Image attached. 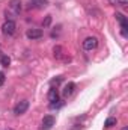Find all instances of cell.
<instances>
[{"label": "cell", "instance_id": "6da1fadb", "mask_svg": "<svg viewBox=\"0 0 128 130\" xmlns=\"http://www.w3.org/2000/svg\"><path fill=\"white\" fill-rule=\"evenodd\" d=\"M21 12V2L20 0H11L9 2V11H6V18L14 20Z\"/></svg>", "mask_w": 128, "mask_h": 130}, {"label": "cell", "instance_id": "7a4b0ae2", "mask_svg": "<svg viewBox=\"0 0 128 130\" xmlns=\"http://www.w3.org/2000/svg\"><path fill=\"white\" fill-rule=\"evenodd\" d=\"M48 101H50V107L51 109H56V107H59L60 106V100H59V94H57V89L56 88H50V91H48Z\"/></svg>", "mask_w": 128, "mask_h": 130}, {"label": "cell", "instance_id": "3957f363", "mask_svg": "<svg viewBox=\"0 0 128 130\" xmlns=\"http://www.w3.org/2000/svg\"><path fill=\"white\" fill-rule=\"evenodd\" d=\"M15 30H17V24H15L14 20H6L3 23V26H2V32L6 36H12L15 33Z\"/></svg>", "mask_w": 128, "mask_h": 130}, {"label": "cell", "instance_id": "277c9868", "mask_svg": "<svg viewBox=\"0 0 128 130\" xmlns=\"http://www.w3.org/2000/svg\"><path fill=\"white\" fill-rule=\"evenodd\" d=\"M116 20H118V23H119V26H121V33H122V36H125L127 38V30H128V20L127 17L124 15V14H121V12H116Z\"/></svg>", "mask_w": 128, "mask_h": 130}, {"label": "cell", "instance_id": "5b68a950", "mask_svg": "<svg viewBox=\"0 0 128 130\" xmlns=\"http://www.w3.org/2000/svg\"><path fill=\"white\" fill-rule=\"evenodd\" d=\"M27 109H29V101H27V100H21V101H18V103L14 106V113L18 117V115L26 113Z\"/></svg>", "mask_w": 128, "mask_h": 130}, {"label": "cell", "instance_id": "8992f818", "mask_svg": "<svg viewBox=\"0 0 128 130\" xmlns=\"http://www.w3.org/2000/svg\"><path fill=\"white\" fill-rule=\"evenodd\" d=\"M56 123V118L53 115H45L42 118V123H41V130H50Z\"/></svg>", "mask_w": 128, "mask_h": 130}, {"label": "cell", "instance_id": "52a82bcc", "mask_svg": "<svg viewBox=\"0 0 128 130\" xmlns=\"http://www.w3.org/2000/svg\"><path fill=\"white\" fill-rule=\"evenodd\" d=\"M96 47H98V38H95V36H88L83 41V48L84 50H94Z\"/></svg>", "mask_w": 128, "mask_h": 130}, {"label": "cell", "instance_id": "ba28073f", "mask_svg": "<svg viewBox=\"0 0 128 130\" xmlns=\"http://www.w3.org/2000/svg\"><path fill=\"white\" fill-rule=\"evenodd\" d=\"M48 5V0H29V9H42Z\"/></svg>", "mask_w": 128, "mask_h": 130}, {"label": "cell", "instance_id": "9c48e42d", "mask_svg": "<svg viewBox=\"0 0 128 130\" xmlns=\"http://www.w3.org/2000/svg\"><path fill=\"white\" fill-rule=\"evenodd\" d=\"M74 89H75V83H74V82H68L63 86V89H62V95H63L65 98L69 97V95H72Z\"/></svg>", "mask_w": 128, "mask_h": 130}, {"label": "cell", "instance_id": "30bf717a", "mask_svg": "<svg viewBox=\"0 0 128 130\" xmlns=\"http://www.w3.org/2000/svg\"><path fill=\"white\" fill-rule=\"evenodd\" d=\"M26 36L29 38V39H39L41 36H42V30L41 29H29L27 32H26Z\"/></svg>", "mask_w": 128, "mask_h": 130}, {"label": "cell", "instance_id": "8fae6325", "mask_svg": "<svg viewBox=\"0 0 128 130\" xmlns=\"http://www.w3.org/2000/svg\"><path fill=\"white\" fill-rule=\"evenodd\" d=\"M118 124V120L116 118H113V117H110V118H107L105 120V124H104V127L105 129H112L113 126H116Z\"/></svg>", "mask_w": 128, "mask_h": 130}, {"label": "cell", "instance_id": "7c38bea8", "mask_svg": "<svg viewBox=\"0 0 128 130\" xmlns=\"http://www.w3.org/2000/svg\"><path fill=\"white\" fill-rule=\"evenodd\" d=\"M112 5L115 6H121V8H127L128 6V0H109Z\"/></svg>", "mask_w": 128, "mask_h": 130}, {"label": "cell", "instance_id": "4fadbf2b", "mask_svg": "<svg viewBox=\"0 0 128 130\" xmlns=\"http://www.w3.org/2000/svg\"><path fill=\"white\" fill-rule=\"evenodd\" d=\"M0 64L3 65V67H9V64H11V59H9V56H2V59H0Z\"/></svg>", "mask_w": 128, "mask_h": 130}, {"label": "cell", "instance_id": "5bb4252c", "mask_svg": "<svg viewBox=\"0 0 128 130\" xmlns=\"http://www.w3.org/2000/svg\"><path fill=\"white\" fill-rule=\"evenodd\" d=\"M53 52H54V56H56V58H60V56H62V47H60V45H56V47L53 48Z\"/></svg>", "mask_w": 128, "mask_h": 130}, {"label": "cell", "instance_id": "9a60e30c", "mask_svg": "<svg viewBox=\"0 0 128 130\" xmlns=\"http://www.w3.org/2000/svg\"><path fill=\"white\" fill-rule=\"evenodd\" d=\"M50 23H51V17H50V15H48V17H47V18H45V21H44V26H45V27H47V26H50Z\"/></svg>", "mask_w": 128, "mask_h": 130}, {"label": "cell", "instance_id": "2e32d148", "mask_svg": "<svg viewBox=\"0 0 128 130\" xmlns=\"http://www.w3.org/2000/svg\"><path fill=\"white\" fill-rule=\"evenodd\" d=\"M62 82V77H57V79H54V80H51V85H59Z\"/></svg>", "mask_w": 128, "mask_h": 130}, {"label": "cell", "instance_id": "e0dca14e", "mask_svg": "<svg viewBox=\"0 0 128 130\" xmlns=\"http://www.w3.org/2000/svg\"><path fill=\"white\" fill-rule=\"evenodd\" d=\"M3 83H5V74H3V73L0 71V86H2Z\"/></svg>", "mask_w": 128, "mask_h": 130}, {"label": "cell", "instance_id": "ac0fdd59", "mask_svg": "<svg viewBox=\"0 0 128 130\" xmlns=\"http://www.w3.org/2000/svg\"><path fill=\"white\" fill-rule=\"evenodd\" d=\"M122 130H128V129H127V127H124V129H122Z\"/></svg>", "mask_w": 128, "mask_h": 130}, {"label": "cell", "instance_id": "d6986e66", "mask_svg": "<svg viewBox=\"0 0 128 130\" xmlns=\"http://www.w3.org/2000/svg\"><path fill=\"white\" fill-rule=\"evenodd\" d=\"M6 130H12V129H6Z\"/></svg>", "mask_w": 128, "mask_h": 130}]
</instances>
